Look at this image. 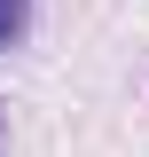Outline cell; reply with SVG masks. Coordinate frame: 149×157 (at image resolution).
I'll return each instance as SVG.
<instances>
[{
  "label": "cell",
  "instance_id": "cell-1",
  "mask_svg": "<svg viewBox=\"0 0 149 157\" xmlns=\"http://www.w3.org/2000/svg\"><path fill=\"white\" fill-rule=\"evenodd\" d=\"M32 39V0H0V55H16Z\"/></svg>",
  "mask_w": 149,
  "mask_h": 157
}]
</instances>
